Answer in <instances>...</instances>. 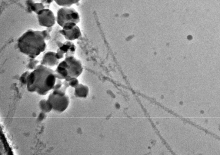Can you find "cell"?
I'll use <instances>...</instances> for the list:
<instances>
[{"instance_id": "1", "label": "cell", "mask_w": 220, "mask_h": 155, "mask_svg": "<svg viewBox=\"0 0 220 155\" xmlns=\"http://www.w3.org/2000/svg\"><path fill=\"white\" fill-rule=\"evenodd\" d=\"M52 27L42 31L29 29L18 38L17 46L19 51L31 58H35L46 48V40L51 38Z\"/></svg>"}, {"instance_id": "2", "label": "cell", "mask_w": 220, "mask_h": 155, "mask_svg": "<svg viewBox=\"0 0 220 155\" xmlns=\"http://www.w3.org/2000/svg\"><path fill=\"white\" fill-rule=\"evenodd\" d=\"M56 80L54 70L40 64L30 72L26 84L27 88L29 91L46 95L53 89Z\"/></svg>"}, {"instance_id": "3", "label": "cell", "mask_w": 220, "mask_h": 155, "mask_svg": "<svg viewBox=\"0 0 220 155\" xmlns=\"http://www.w3.org/2000/svg\"><path fill=\"white\" fill-rule=\"evenodd\" d=\"M64 86L53 91L49 95L48 101L51 105L52 109L62 112L66 109L69 104L68 97L65 94Z\"/></svg>"}, {"instance_id": "4", "label": "cell", "mask_w": 220, "mask_h": 155, "mask_svg": "<svg viewBox=\"0 0 220 155\" xmlns=\"http://www.w3.org/2000/svg\"><path fill=\"white\" fill-rule=\"evenodd\" d=\"M62 61L68 74L66 81L68 82L74 78H78L83 72V68L81 61L74 55L65 57Z\"/></svg>"}, {"instance_id": "5", "label": "cell", "mask_w": 220, "mask_h": 155, "mask_svg": "<svg viewBox=\"0 0 220 155\" xmlns=\"http://www.w3.org/2000/svg\"><path fill=\"white\" fill-rule=\"evenodd\" d=\"M80 21L78 13L71 6L62 7L59 9L57 12L56 21L62 27L66 23L73 22L77 24Z\"/></svg>"}, {"instance_id": "6", "label": "cell", "mask_w": 220, "mask_h": 155, "mask_svg": "<svg viewBox=\"0 0 220 155\" xmlns=\"http://www.w3.org/2000/svg\"><path fill=\"white\" fill-rule=\"evenodd\" d=\"M62 28L59 32L66 40L72 41L80 38L82 36L80 28L75 23H66Z\"/></svg>"}, {"instance_id": "7", "label": "cell", "mask_w": 220, "mask_h": 155, "mask_svg": "<svg viewBox=\"0 0 220 155\" xmlns=\"http://www.w3.org/2000/svg\"><path fill=\"white\" fill-rule=\"evenodd\" d=\"M39 25L47 28L52 27L56 21L53 12L49 8H45L39 11L37 14Z\"/></svg>"}, {"instance_id": "8", "label": "cell", "mask_w": 220, "mask_h": 155, "mask_svg": "<svg viewBox=\"0 0 220 155\" xmlns=\"http://www.w3.org/2000/svg\"><path fill=\"white\" fill-rule=\"evenodd\" d=\"M55 54L56 52L52 51L46 52L42 56L40 64L50 68L57 66L59 60L56 57Z\"/></svg>"}, {"instance_id": "9", "label": "cell", "mask_w": 220, "mask_h": 155, "mask_svg": "<svg viewBox=\"0 0 220 155\" xmlns=\"http://www.w3.org/2000/svg\"><path fill=\"white\" fill-rule=\"evenodd\" d=\"M57 44L58 49L64 54L65 57L74 55L76 47L72 41L66 40L63 43L58 41L57 42Z\"/></svg>"}, {"instance_id": "10", "label": "cell", "mask_w": 220, "mask_h": 155, "mask_svg": "<svg viewBox=\"0 0 220 155\" xmlns=\"http://www.w3.org/2000/svg\"><path fill=\"white\" fill-rule=\"evenodd\" d=\"M74 89V94L75 96L79 97H87L89 91L88 87L82 83H79Z\"/></svg>"}, {"instance_id": "11", "label": "cell", "mask_w": 220, "mask_h": 155, "mask_svg": "<svg viewBox=\"0 0 220 155\" xmlns=\"http://www.w3.org/2000/svg\"><path fill=\"white\" fill-rule=\"evenodd\" d=\"M58 5L62 7H69L78 2L80 0H54Z\"/></svg>"}, {"instance_id": "12", "label": "cell", "mask_w": 220, "mask_h": 155, "mask_svg": "<svg viewBox=\"0 0 220 155\" xmlns=\"http://www.w3.org/2000/svg\"><path fill=\"white\" fill-rule=\"evenodd\" d=\"M50 5H45L42 2H35L31 8L32 12H33L36 14L40 10L45 8H49Z\"/></svg>"}, {"instance_id": "13", "label": "cell", "mask_w": 220, "mask_h": 155, "mask_svg": "<svg viewBox=\"0 0 220 155\" xmlns=\"http://www.w3.org/2000/svg\"><path fill=\"white\" fill-rule=\"evenodd\" d=\"M40 105L42 109L46 112H49L52 109L51 105L48 100H42L40 101Z\"/></svg>"}, {"instance_id": "14", "label": "cell", "mask_w": 220, "mask_h": 155, "mask_svg": "<svg viewBox=\"0 0 220 155\" xmlns=\"http://www.w3.org/2000/svg\"><path fill=\"white\" fill-rule=\"evenodd\" d=\"M30 72L29 71H27L22 74L19 78V81L21 83L26 84L28 77Z\"/></svg>"}, {"instance_id": "15", "label": "cell", "mask_w": 220, "mask_h": 155, "mask_svg": "<svg viewBox=\"0 0 220 155\" xmlns=\"http://www.w3.org/2000/svg\"><path fill=\"white\" fill-rule=\"evenodd\" d=\"M28 64L27 68L30 70H33L38 65L39 61L35 58H32Z\"/></svg>"}, {"instance_id": "16", "label": "cell", "mask_w": 220, "mask_h": 155, "mask_svg": "<svg viewBox=\"0 0 220 155\" xmlns=\"http://www.w3.org/2000/svg\"><path fill=\"white\" fill-rule=\"evenodd\" d=\"M69 86L75 88L79 83L78 78H74L68 81Z\"/></svg>"}, {"instance_id": "17", "label": "cell", "mask_w": 220, "mask_h": 155, "mask_svg": "<svg viewBox=\"0 0 220 155\" xmlns=\"http://www.w3.org/2000/svg\"><path fill=\"white\" fill-rule=\"evenodd\" d=\"M35 3L33 0H27L26 1L25 5L28 11L31 12V8L33 4Z\"/></svg>"}, {"instance_id": "18", "label": "cell", "mask_w": 220, "mask_h": 155, "mask_svg": "<svg viewBox=\"0 0 220 155\" xmlns=\"http://www.w3.org/2000/svg\"><path fill=\"white\" fill-rule=\"evenodd\" d=\"M54 0H41V2L45 5H50Z\"/></svg>"}]
</instances>
